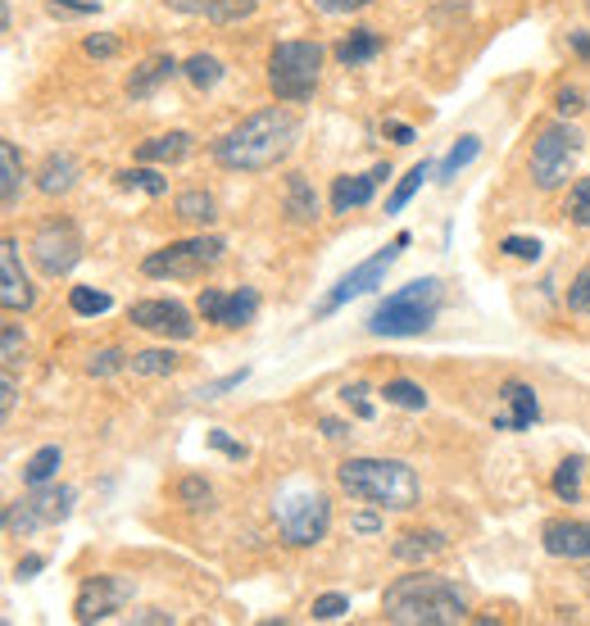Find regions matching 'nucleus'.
Returning <instances> with one entry per match:
<instances>
[{
  "label": "nucleus",
  "mask_w": 590,
  "mask_h": 626,
  "mask_svg": "<svg viewBox=\"0 0 590 626\" xmlns=\"http://www.w3.org/2000/svg\"><path fill=\"white\" fill-rule=\"evenodd\" d=\"M301 128H305L301 114L286 109V105L254 109V114H245L223 141L214 145V160L223 168H232V173H269L295 151Z\"/></svg>",
  "instance_id": "1"
},
{
  "label": "nucleus",
  "mask_w": 590,
  "mask_h": 626,
  "mask_svg": "<svg viewBox=\"0 0 590 626\" xmlns=\"http://www.w3.org/2000/svg\"><path fill=\"white\" fill-rule=\"evenodd\" d=\"M382 613L395 626H459L468 617V600L450 576L418 568L414 576H400L395 585H386Z\"/></svg>",
  "instance_id": "2"
},
{
  "label": "nucleus",
  "mask_w": 590,
  "mask_h": 626,
  "mask_svg": "<svg viewBox=\"0 0 590 626\" xmlns=\"http://www.w3.org/2000/svg\"><path fill=\"white\" fill-rule=\"evenodd\" d=\"M337 482L350 499H363L373 508H391V513H409L423 495L418 472L404 459H346L337 468Z\"/></svg>",
  "instance_id": "3"
},
{
  "label": "nucleus",
  "mask_w": 590,
  "mask_h": 626,
  "mask_svg": "<svg viewBox=\"0 0 590 626\" xmlns=\"http://www.w3.org/2000/svg\"><path fill=\"white\" fill-rule=\"evenodd\" d=\"M440 305H446V286L436 277H418L378 300V309L368 314V331L373 337H423L436 322Z\"/></svg>",
  "instance_id": "4"
},
{
  "label": "nucleus",
  "mask_w": 590,
  "mask_h": 626,
  "mask_svg": "<svg viewBox=\"0 0 590 626\" xmlns=\"http://www.w3.org/2000/svg\"><path fill=\"white\" fill-rule=\"evenodd\" d=\"M323 42H277L269 55V87L277 100L286 105H301L314 96L318 87V73H323Z\"/></svg>",
  "instance_id": "5"
},
{
  "label": "nucleus",
  "mask_w": 590,
  "mask_h": 626,
  "mask_svg": "<svg viewBox=\"0 0 590 626\" xmlns=\"http://www.w3.org/2000/svg\"><path fill=\"white\" fill-rule=\"evenodd\" d=\"M581 151H586V136H581L568 119L540 128L536 141H532V182H536L540 191H559V187H568V177H572Z\"/></svg>",
  "instance_id": "6"
},
{
  "label": "nucleus",
  "mask_w": 590,
  "mask_h": 626,
  "mask_svg": "<svg viewBox=\"0 0 590 626\" xmlns=\"http://www.w3.org/2000/svg\"><path fill=\"white\" fill-rule=\"evenodd\" d=\"M273 518H277V531L286 545H318L331 527V499L314 486H295V491H282L273 499Z\"/></svg>",
  "instance_id": "7"
},
{
  "label": "nucleus",
  "mask_w": 590,
  "mask_h": 626,
  "mask_svg": "<svg viewBox=\"0 0 590 626\" xmlns=\"http://www.w3.org/2000/svg\"><path fill=\"white\" fill-rule=\"evenodd\" d=\"M223 237H192V241H168L160 250H151L141 260L145 277H200L205 268H214L223 260Z\"/></svg>",
  "instance_id": "8"
},
{
  "label": "nucleus",
  "mask_w": 590,
  "mask_h": 626,
  "mask_svg": "<svg viewBox=\"0 0 590 626\" xmlns=\"http://www.w3.org/2000/svg\"><path fill=\"white\" fill-rule=\"evenodd\" d=\"M73 499H78L73 486H51V482L28 486V495L6 508V531L10 536H36L42 527H55L73 513Z\"/></svg>",
  "instance_id": "9"
},
{
  "label": "nucleus",
  "mask_w": 590,
  "mask_h": 626,
  "mask_svg": "<svg viewBox=\"0 0 590 626\" xmlns=\"http://www.w3.org/2000/svg\"><path fill=\"white\" fill-rule=\"evenodd\" d=\"M409 241H414L409 232H400V237H395L386 250H378V254H373V260H363L359 268H350V273H346V277H341V282H337V286H331L327 296H323V305L314 309V318L337 314V309H341V305H350L354 296H368V290H373V286H382V282H386V273H391V264L400 260L404 250H409Z\"/></svg>",
  "instance_id": "10"
},
{
  "label": "nucleus",
  "mask_w": 590,
  "mask_h": 626,
  "mask_svg": "<svg viewBox=\"0 0 590 626\" xmlns=\"http://www.w3.org/2000/svg\"><path fill=\"white\" fill-rule=\"evenodd\" d=\"M32 260L42 268V277H68L83 260V237L73 223H46L42 232L32 237Z\"/></svg>",
  "instance_id": "11"
},
{
  "label": "nucleus",
  "mask_w": 590,
  "mask_h": 626,
  "mask_svg": "<svg viewBox=\"0 0 590 626\" xmlns=\"http://www.w3.org/2000/svg\"><path fill=\"white\" fill-rule=\"evenodd\" d=\"M132 595H136L132 576H119V572L91 576L78 591V600H73V617L78 622H105V617H114L123 604H132Z\"/></svg>",
  "instance_id": "12"
},
{
  "label": "nucleus",
  "mask_w": 590,
  "mask_h": 626,
  "mask_svg": "<svg viewBox=\"0 0 590 626\" xmlns=\"http://www.w3.org/2000/svg\"><path fill=\"white\" fill-rule=\"evenodd\" d=\"M132 327L141 331H151V337H164V341H192L196 337V322L187 314V305H177V300H141L132 305Z\"/></svg>",
  "instance_id": "13"
},
{
  "label": "nucleus",
  "mask_w": 590,
  "mask_h": 626,
  "mask_svg": "<svg viewBox=\"0 0 590 626\" xmlns=\"http://www.w3.org/2000/svg\"><path fill=\"white\" fill-rule=\"evenodd\" d=\"M0 305H6V314H28L36 305V286L23 268L14 237H6V245H0Z\"/></svg>",
  "instance_id": "14"
},
{
  "label": "nucleus",
  "mask_w": 590,
  "mask_h": 626,
  "mask_svg": "<svg viewBox=\"0 0 590 626\" xmlns=\"http://www.w3.org/2000/svg\"><path fill=\"white\" fill-rule=\"evenodd\" d=\"M540 545H545V554H549V559L581 563V559H590V523H577V518L545 523Z\"/></svg>",
  "instance_id": "15"
},
{
  "label": "nucleus",
  "mask_w": 590,
  "mask_h": 626,
  "mask_svg": "<svg viewBox=\"0 0 590 626\" xmlns=\"http://www.w3.org/2000/svg\"><path fill=\"white\" fill-rule=\"evenodd\" d=\"M386 177H391V164H378L373 173H346V177H337V182H331V213L363 209Z\"/></svg>",
  "instance_id": "16"
},
{
  "label": "nucleus",
  "mask_w": 590,
  "mask_h": 626,
  "mask_svg": "<svg viewBox=\"0 0 590 626\" xmlns=\"http://www.w3.org/2000/svg\"><path fill=\"white\" fill-rule=\"evenodd\" d=\"M500 399H504V414H495V431H527V427L540 418L536 391H532L527 382H504V386H500Z\"/></svg>",
  "instance_id": "17"
},
{
  "label": "nucleus",
  "mask_w": 590,
  "mask_h": 626,
  "mask_svg": "<svg viewBox=\"0 0 590 626\" xmlns=\"http://www.w3.org/2000/svg\"><path fill=\"white\" fill-rule=\"evenodd\" d=\"M282 213L291 218L295 228L318 223V191H314V182H309L305 173H291V177H286V187H282Z\"/></svg>",
  "instance_id": "18"
},
{
  "label": "nucleus",
  "mask_w": 590,
  "mask_h": 626,
  "mask_svg": "<svg viewBox=\"0 0 590 626\" xmlns=\"http://www.w3.org/2000/svg\"><path fill=\"white\" fill-rule=\"evenodd\" d=\"M173 73H182V64L173 59V55H151V59H145L141 68H132V78H128V100H151L168 78H173Z\"/></svg>",
  "instance_id": "19"
},
{
  "label": "nucleus",
  "mask_w": 590,
  "mask_h": 626,
  "mask_svg": "<svg viewBox=\"0 0 590 626\" xmlns=\"http://www.w3.org/2000/svg\"><path fill=\"white\" fill-rule=\"evenodd\" d=\"M254 6H260V0H173V10H182V14H205V19L218 23V28L250 19Z\"/></svg>",
  "instance_id": "20"
},
{
  "label": "nucleus",
  "mask_w": 590,
  "mask_h": 626,
  "mask_svg": "<svg viewBox=\"0 0 590 626\" xmlns=\"http://www.w3.org/2000/svg\"><path fill=\"white\" fill-rule=\"evenodd\" d=\"M446 536L440 531H404L395 545H391V559L395 563H414V568H423L427 559H436V554H446Z\"/></svg>",
  "instance_id": "21"
},
{
  "label": "nucleus",
  "mask_w": 590,
  "mask_h": 626,
  "mask_svg": "<svg viewBox=\"0 0 590 626\" xmlns=\"http://www.w3.org/2000/svg\"><path fill=\"white\" fill-rule=\"evenodd\" d=\"M192 132H164V136H151L136 145V160L141 164H182L192 155Z\"/></svg>",
  "instance_id": "22"
},
{
  "label": "nucleus",
  "mask_w": 590,
  "mask_h": 626,
  "mask_svg": "<svg viewBox=\"0 0 590 626\" xmlns=\"http://www.w3.org/2000/svg\"><path fill=\"white\" fill-rule=\"evenodd\" d=\"M19 196H23V160H19V145H14V141H0V205H6V213L19 209Z\"/></svg>",
  "instance_id": "23"
},
{
  "label": "nucleus",
  "mask_w": 590,
  "mask_h": 626,
  "mask_svg": "<svg viewBox=\"0 0 590 626\" xmlns=\"http://www.w3.org/2000/svg\"><path fill=\"white\" fill-rule=\"evenodd\" d=\"M73 182H78V160H73V155H46L42 173H36V191H42V196H64V191H73Z\"/></svg>",
  "instance_id": "24"
},
{
  "label": "nucleus",
  "mask_w": 590,
  "mask_h": 626,
  "mask_svg": "<svg viewBox=\"0 0 590 626\" xmlns=\"http://www.w3.org/2000/svg\"><path fill=\"white\" fill-rule=\"evenodd\" d=\"M382 46H386V42H382L373 28H354L350 36H341V42H337V59H341L346 68H359V64H368V59H378Z\"/></svg>",
  "instance_id": "25"
},
{
  "label": "nucleus",
  "mask_w": 590,
  "mask_h": 626,
  "mask_svg": "<svg viewBox=\"0 0 590 626\" xmlns=\"http://www.w3.org/2000/svg\"><path fill=\"white\" fill-rule=\"evenodd\" d=\"M177 363H182V354L168 350V345H160V350H136V354L128 359V367H132L136 377H168V373H177Z\"/></svg>",
  "instance_id": "26"
},
{
  "label": "nucleus",
  "mask_w": 590,
  "mask_h": 626,
  "mask_svg": "<svg viewBox=\"0 0 590 626\" xmlns=\"http://www.w3.org/2000/svg\"><path fill=\"white\" fill-rule=\"evenodd\" d=\"M223 73H228V68H223V59H218V55H205V51L182 64V78H187L196 91H214L218 83H223Z\"/></svg>",
  "instance_id": "27"
},
{
  "label": "nucleus",
  "mask_w": 590,
  "mask_h": 626,
  "mask_svg": "<svg viewBox=\"0 0 590 626\" xmlns=\"http://www.w3.org/2000/svg\"><path fill=\"white\" fill-rule=\"evenodd\" d=\"M173 209H177V218L182 223H196V228H209L214 218H218V209H214V196L209 191H182L177 200H173Z\"/></svg>",
  "instance_id": "28"
},
{
  "label": "nucleus",
  "mask_w": 590,
  "mask_h": 626,
  "mask_svg": "<svg viewBox=\"0 0 590 626\" xmlns=\"http://www.w3.org/2000/svg\"><path fill=\"white\" fill-rule=\"evenodd\" d=\"M59 463H64V450H59V446H42L36 454H28V463H23V486H46L51 476L59 472Z\"/></svg>",
  "instance_id": "29"
},
{
  "label": "nucleus",
  "mask_w": 590,
  "mask_h": 626,
  "mask_svg": "<svg viewBox=\"0 0 590 626\" xmlns=\"http://www.w3.org/2000/svg\"><path fill=\"white\" fill-rule=\"evenodd\" d=\"M382 399L395 404V409H409V414H423V409H427V391H423L418 382H409V377H391V382L382 386Z\"/></svg>",
  "instance_id": "30"
},
{
  "label": "nucleus",
  "mask_w": 590,
  "mask_h": 626,
  "mask_svg": "<svg viewBox=\"0 0 590 626\" xmlns=\"http://www.w3.org/2000/svg\"><path fill=\"white\" fill-rule=\"evenodd\" d=\"M254 314H260V290L241 286V290H232V296H228L223 322H218V327H245V322H254Z\"/></svg>",
  "instance_id": "31"
},
{
  "label": "nucleus",
  "mask_w": 590,
  "mask_h": 626,
  "mask_svg": "<svg viewBox=\"0 0 590 626\" xmlns=\"http://www.w3.org/2000/svg\"><path fill=\"white\" fill-rule=\"evenodd\" d=\"M477 155H482V136H472V132H468V136H459V141H455V151H450L446 160H440V168H436V173H440V182H455V177H459Z\"/></svg>",
  "instance_id": "32"
},
{
  "label": "nucleus",
  "mask_w": 590,
  "mask_h": 626,
  "mask_svg": "<svg viewBox=\"0 0 590 626\" xmlns=\"http://www.w3.org/2000/svg\"><path fill=\"white\" fill-rule=\"evenodd\" d=\"M431 168H436V164H431V160H423V164H414L409 173H404V177H400V187L386 196V213H400L404 205H409V200L418 196V187H423V182L431 177Z\"/></svg>",
  "instance_id": "33"
},
{
  "label": "nucleus",
  "mask_w": 590,
  "mask_h": 626,
  "mask_svg": "<svg viewBox=\"0 0 590 626\" xmlns=\"http://www.w3.org/2000/svg\"><path fill=\"white\" fill-rule=\"evenodd\" d=\"M581 468H586V459H577V454L555 468V482H549V486H555V495H559L564 504H577V499H581Z\"/></svg>",
  "instance_id": "34"
},
{
  "label": "nucleus",
  "mask_w": 590,
  "mask_h": 626,
  "mask_svg": "<svg viewBox=\"0 0 590 626\" xmlns=\"http://www.w3.org/2000/svg\"><path fill=\"white\" fill-rule=\"evenodd\" d=\"M68 309L83 314V318H96V314L114 309V300H109L105 290H96V286H73V290H68Z\"/></svg>",
  "instance_id": "35"
},
{
  "label": "nucleus",
  "mask_w": 590,
  "mask_h": 626,
  "mask_svg": "<svg viewBox=\"0 0 590 626\" xmlns=\"http://www.w3.org/2000/svg\"><path fill=\"white\" fill-rule=\"evenodd\" d=\"M119 187H136V191H145L151 200H160L168 191V177H160L155 168H123L119 173Z\"/></svg>",
  "instance_id": "36"
},
{
  "label": "nucleus",
  "mask_w": 590,
  "mask_h": 626,
  "mask_svg": "<svg viewBox=\"0 0 590 626\" xmlns=\"http://www.w3.org/2000/svg\"><path fill=\"white\" fill-rule=\"evenodd\" d=\"M368 395H373V391H368L363 382H346V386H341V404H346V409H350L359 422H373V414H378Z\"/></svg>",
  "instance_id": "37"
},
{
  "label": "nucleus",
  "mask_w": 590,
  "mask_h": 626,
  "mask_svg": "<svg viewBox=\"0 0 590 626\" xmlns=\"http://www.w3.org/2000/svg\"><path fill=\"white\" fill-rule=\"evenodd\" d=\"M128 359H132V354H123V350H114V345L96 350V354L87 359V377H114V373H123V367H128Z\"/></svg>",
  "instance_id": "38"
},
{
  "label": "nucleus",
  "mask_w": 590,
  "mask_h": 626,
  "mask_svg": "<svg viewBox=\"0 0 590 626\" xmlns=\"http://www.w3.org/2000/svg\"><path fill=\"white\" fill-rule=\"evenodd\" d=\"M177 499L187 504V508H209V499H214V486L205 482L200 472H192V476H182V482H177Z\"/></svg>",
  "instance_id": "39"
},
{
  "label": "nucleus",
  "mask_w": 590,
  "mask_h": 626,
  "mask_svg": "<svg viewBox=\"0 0 590 626\" xmlns=\"http://www.w3.org/2000/svg\"><path fill=\"white\" fill-rule=\"evenodd\" d=\"M568 213L577 228H590V177H577L568 191Z\"/></svg>",
  "instance_id": "40"
},
{
  "label": "nucleus",
  "mask_w": 590,
  "mask_h": 626,
  "mask_svg": "<svg viewBox=\"0 0 590 626\" xmlns=\"http://www.w3.org/2000/svg\"><path fill=\"white\" fill-rule=\"evenodd\" d=\"M500 254H504V260L536 264V260H540V241H536V237H504V241H500Z\"/></svg>",
  "instance_id": "41"
},
{
  "label": "nucleus",
  "mask_w": 590,
  "mask_h": 626,
  "mask_svg": "<svg viewBox=\"0 0 590 626\" xmlns=\"http://www.w3.org/2000/svg\"><path fill=\"white\" fill-rule=\"evenodd\" d=\"M309 613H314V622H337V617L350 613V600H346V595H318V600L309 604Z\"/></svg>",
  "instance_id": "42"
},
{
  "label": "nucleus",
  "mask_w": 590,
  "mask_h": 626,
  "mask_svg": "<svg viewBox=\"0 0 590 626\" xmlns=\"http://www.w3.org/2000/svg\"><path fill=\"white\" fill-rule=\"evenodd\" d=\"M19 359H23V331L19 322H6V331H0V363L14 367Z\"/></svg>",
  "instance_id": "43"
},
{
  "label": "nucleus",
  "mask_w": 590,
  "mask_h": 626,
  "mask_svg": "<svg viewBox=\"0 0 590 626\" xmlns=\"http://www.w3.org/2000/svg\"><path fill=\"white\" fill-rule=\"evenodd\" d=\"M46 10L55 19H83V14H100V0H46Z\"/></svg>",
  "instance_id": "44"
},
{
  "label": "nucleus",
  "mask_w": 590,
  "mask_h": 626,
  "mask_svg": "<svg viewBox=\"0 0 590 626\" xmlns=\"http://www.w3.org/2000/svg\"><path fill=\"white\" fill-rule=\"evenodd\" d=\"M568 309L590 318V268H581V273L572 277V286H568Z\"/></svg>",
  "instance_id": "45"
},
{
  "label": "nucleus",
  "mask_w": 590,
  "mask_h": 626,
  "mask_svg": "<svg viewBox=\"0 0 590 626\" xmlns=\"http://www.w3.org/2000/svg\"><path fill=\"white\" fill-rule=\"evenodd\" d=\"M223 305H228V296H223L218 286H205V290H200V300H196V309H200L205 322H223Z\"/></svg>",
  "instance_id": "46"
},
{
  "label": "nucleus",
  "mask_w": 590,
  "mask_h": 626,
  "mask_svg": "<svg viewBox=\"0 0 590 626\" xmlns=\"http://www.w3.org/2000/svg\"><path fill=\"white\" fill-rule=\"evenodd\" d=\"M245 377H250V367H237V373H228V377H218V382L200 386V391H196V399H205V404H209V399H218V395H228V391H237V386H241Z\"/></svg>",
  "instance_id": "47"
},
{
  "label": "nucleus",
  "mask_w": 590,
  "mask_h": 626,
  "mask_svg": "<svg viewBox=\"0 0 590 626\" xmlns=\"http://www.w3.org/2000/svg\"><path fill=\"white\" fill-rule=\"evenodd\" d=\"M83 51H87L91 59H114V55H119V36H109V32H91L87 42H83Z\"/></svg>",
  "instance_id": "48"
},
{
  "label": "nucleus",
  "mask_w": 590,
  "mask_h": 626,
  "mask_svg": "<svg viewBox=\"0 0 590 626\" xmlns=\"http://www.w3.org/2000/svg\"><path fill=\"white\" fill-rule=\"evenodd\" d=\"M209 446H214V450H223V454H228L232 463H241V459H250V450L241 446V440H232V436H228L223 427H214V431H209Z\"/></svg>",
  "instance_id": "49"
},
{
  "label": "nucleus",
  "mask_w": 590,
  "mask_h": 626,
  "mask_svg": "<svg viewBox=\"0 0 590 626\" xmlns=\"http://www.w3.org/2000/svg\"><path fill=\"white\" fill-rule=\"evenodd\" d=\"M555 109H559V119H572V114H581V109H586V96L577 87H564L555 96Z\"/></svg>",
  "instance_id": "50"
},
{
  "label": "nucleus",
  "mask_w": 590,
  "mask_h": 626,
  "mask_svg": "<svg viewBox=\"0 0 590 626\" xmlns=\"http://www.w3.org/2000/svg\"><path fill=\"white\" fill-rule=\"evenodd\" d=\"M350 531H359V536H382L386 523L378 518V513H354V518H350Z\"/></svg>",
  "instance_id": "51"
},
{
  "label": "nucleus",
  "mask_w": 590,
  "mask_h": 626,
  "mask_svg": "<svg viewBox=\"0 0 590 626\" xmlns=\"http://www.w3.org/2000/svg\"><path fill=\"white\" fill-rule=\"evenodd\" d=\"M314 6H318L323 14H354V10H363V6H373V0H314Z\"/></svg>",
  "instance_id": "52"
},
{
  "label": "nucleus",
  "mask_w": 590,
  "mask_h": 626,
  "mask_svg": "<svg viewBox=\"0 0 590 626\" xmlns=\"http://www.w3.org/2000/svg\"><path fill=\"white\" fill-rule=\"evenodd\" d=\"M14 404H19V386H14V377H10V367H6V382H0V414H14Z\"/></svg>",
  "instance_id": "53"
},
{
  "label": "nucleus",
  "mask_w": 590,
  "mask_h": 626,
  "mask_svg": "<svg viewBox=\"0 0 590 626\" xmlns=\"http://www.w3.org/2000/svg\"><path fill=\"white\" fill-rule=\"evenodd\" d=\"M36 572H46V559H42V554H23V559H19V568H14V576H19V581H32Z\"/></svg>",
  "instance_id": "54"
},
{
  "label": "nucleus",
  "mask_w": 590,
  "mask_h": 626,
  "mask_svg": "<svg viewBox=\"0 0 590 626\" xmlns=\"http://www.w3.org/2000/svg\"><path fill=\"white\" fill-rule=\"evenodd\" d=\"M132 622H141V626H168L173 613H164V608H141V613H132Z\"/></svg>",
  "instance_id": "55"
},
{
  "label": "nucleus",
  "mask_w": 590,
  "mask_h": 626,
  "mask_svg": "<svg viewBox=\"0 0 590 626\" xmlns=\"http://www.w3.org/2000/svg\"><path fill=\"white\" fill-rule=\"evenodd\" d=\"M318 431H323L327 440H346V436H350V427L337 422V418H318Z\"/></svg>",
  "instance_id": "56"
},
{
  "label": "nucleus",
  "mask_w": 590,
  "mask_h": 626,
  "mask_svg": "<svg viewBox=\"0 0 590 626\" xmlns=\"http://www.w3.org/2000/svg\"><path fill=\"white\" fill-rule=\"evenodd\" d=\"M386 136H391L395 145H414V128H409V123H386Z\"/></svg>",
  "instance_id": "57"
},
{
  "label": "nucleus",
  "mask_w": 590,
  "mask_h": 626,
  "mask_svg": "<svg viewBox=\"0 0 590 626\" xmlns=\"http://www.w3.org/2000/svg\"><path fill=\"white\" fill-rule=\"evenodd\" d=\"M568 46H572L581 59H590V32H568Z\"/></svg>",
  "instance_id": "58"
},
{
  "label": "nucleus",
  "mask_w": 590,
  "mask_h": 626,
  "mask_svg": "<svg viewBox=\"0 0 590 626\" xmlns=\"http://www.w3.org/2000/svg\"><path fill=\"white\" fill-rule=\"evenodd\" d=\"M586 6H590V0H586Z\"/></svg>",
  "instance_id": "59"
}]
</instances>
